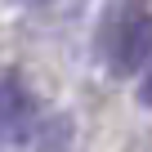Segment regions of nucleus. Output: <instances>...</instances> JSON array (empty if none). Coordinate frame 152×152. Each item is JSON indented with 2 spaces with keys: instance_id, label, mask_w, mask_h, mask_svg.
<instances>
[{
  "instance_id": "f257e3e1",
  "label": "nucleus",
  "mask_w": 152,
  "mask_h": 152,
  "mask_svg": "<svg viewBox=\"0 0 152 152\" xmlns=\"http://www.w3.org/2000/svg\"><path fill=\"white\" fill-rule=\"evenodd\" d=\"M40 130V103L23 85V76H0V143H27Z\"/></svg>"
},
{
  "instance_id": "f03ea898",
  "label": "nucleus",
  "mask_w": 152,
  "mask_h": 152,
  "mask_svg": "<svg viewBox=\"0 0 152 152\" xmlns=\"http://www.w3.org/2000/svg\"><path fill=\"white\" fill-rule=\"evenodd\" d=\"M107 58H112V67H116L121 76L143 72V67L152 63V14H148V9H134L130 18L116 23Z\"/></svg>"
},
{
  "instance_id": "7ed1b4c3",
  "label": "nucleus",
  "mask_w": 152,
  "mask_h": 152,
  "mask_svg": "<svg viewBox=\"0 0 152 152\" xmlns=\"http://www.w3.org/2000/svg\"><path fill=\"white\" fill-rule=\"evenodd\" d=\"M139 103L152 107V67H143V81H139Z\"/></svg>"
}]
</instances>
